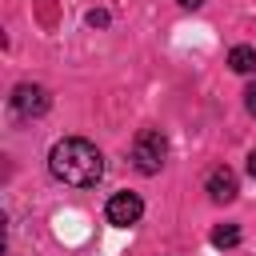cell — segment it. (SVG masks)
Returning a JSON list of instances; mask_svg holds the SVG:
<instances>
[{
    "label": "cell",
    "instance_id": "1",
    "mask_svg": "<svg viewBox=\"0 0 256 256\" xmlns=\"http://www.w3.org/2000/svg\"><path fill=\"white\" fill-rule=\"evenodd\" d=\"M48 168H52V176H56L60 184H68V188H96L100 176H104V156H100V148H96L92 140H84V136H64V140L52 144Z\"/></svg>",
    "mask_w": 256,
    "mask_h": 256
},
{
    "label": "cell",
    "instance_id": "2",
    "mask_svg": "<svg viewBox=\"0 0 256 256\" xmlns=\"http://www.w3.org/2000/svg\"><path fill=\"white\" fill-rule=\"evenodd\" d=\"M164 160H168V136L160 128H140L136 140H132V164H136V172L156 176L164 168Z\"/></svg>",
    "mask_w": 256,
    "mask_h": 256
},
{
    "label": "cell",
    "instance_id": "3",
    "mask_svg": "<svg viewBox=\"0 0 256 256\" xmlns=\"http://www.w3.org/2000/svg\"><path fill=\"white\" fill-rule=\"evenodd\" d=\"M8 104H12V112H16L20 120H36V116H44V112L52 108V96H48V88H40V84H16L12 96H8Z\"/></svg>",
    "mask_w": 256,
    "mask_h": 256
},
{
    "label": "cell",
    "instance_id": "4",
    "mask_svg": "<svg viewBox=\"0 0 256 256\" xmlns=\"http://www.w3.org/2000/svg\"><path fill=\"white\" fill-rule=\"evenodd\" d=\"M104 216H108V224H116V228H132V224H140V216H144V200H140L136 192H116V196L108 200Z\"/></svg>",
    "mask_w": 256,
    "mask_h": 256
},
{
    "label": "cell",
    "instance_id": "5",
    "mask_svg": "<svg viewBox=\"0 0 256 256\" xmlns=\"http://www.w3.org/2000/svg\"><path fill=\"white\" fill-rule=\"evenodd\" d=\"M204 188H208V196H212L216 204H232V200H236V192H240V180H236V172H232L228 164H216V168L208 172Z\"/></svg>",
    "mask_w": 256,
    "mask_h": 256
},
{
    "label": "cell",
    "instance_id": "6",
    "mask_svg": "<svg viewBox=\"0 0 256 256\" xmlns=\"http://www.w3.org/2000/svg\"><path fill=\"white\" fill-rule=\"evenodd\" d=\"M228 68L240 72V76L256 72V48H252V44H236V48L228 52Z\"/></svg>",
    "mask_w": 256,
    "mask_h": 256
},
{
    "label": "cell",
    "instance_id": "7",
    "mask_svg": "<svg viewBox=\"0 0 256 256\" xmlns=\"http://www.w3.org/2000/svg\"><path fill=\"white\" fill-rule=\"evenodd\" d=\"M212 244L216 248H236L240 244V228L236 224H216L212 228Z\"/></svg>",
    "mask_w": 256,
    "mask_h": 256
},
{
    "label": "cell",
    "instance_id": "8",
    "mask_svg": "<svg viewBox=\"0 0 256 256\" xmlns=\"http://www.w3.org/2000/svg\"><path fill=\"white\" fill-rule=\"evenodd\" d=\"M244 108H248V112L256 116V80H252V84L244 88Z\"/></svg>",
    "mask_w": 256,
    "mask_h": 256
},
{
    "label": "cell",
    "instance_id": "9",
    "mask_svg": "<svg viewBox=\"0 0 256 256\" xmlns=\"http://www.w3.org/2000/svg\"><path fill=\"white\" fill-rule=\"evenodd\" d=\"M88 24H92V28H104V24H108V12L92 8V12H88Z\"/></svg>",
    "mask_w": 256,
    "mask_h": 256
},
{
    "label": "cell",
    "instance_id": "10",
    "mask_svg": "<svg viewBox=\"0 0 256 256\" xmlns=\"http://www.w3.org/2000/svg\"><path fill=\"white\" fill-rule=\"evenodd\" d=\"M248 176H252V180H256V148H252V152H248Z\"/></svg>",
    "mask_w": 256,
    "mask_h": 256
},
{
    "label": "cell",
    "instance_id": "11",
    "mask_svg": "<svg viewBox=\"0 0 256 256\" xmlns=\"http://www.w3.org/2000/svg\"><path fill=\"white\" fill-rule=\"evenodd\" d=\"M180 4H184V8H200L204 0H180Z\"/></svg>",
    "mask_w": 256,
    "mask_h": 256
}]
</instances>
